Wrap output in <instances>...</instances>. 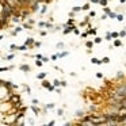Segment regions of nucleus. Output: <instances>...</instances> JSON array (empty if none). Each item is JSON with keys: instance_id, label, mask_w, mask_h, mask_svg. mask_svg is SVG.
I'll use <instances>...</instances> for the list:
<instances>
[{"instance_id": "nucleus-1", "label": "nucleus", "mask_w": 126, "mask_h": 126, "mask_svg": "<svg viewBox=\"0 0 126 126\" xmlns=\"http://www.w3.org/2000/svg\"><path fill=\"white\" fill-rule=\"evenodd\" d=\"M89 22H91V18H89L88 15H85V16L83 18V21L80 22V23H79V26H80V27H82L83 30H85V27L88 26V23H89Z\"/></svg>"}, {"instance_id": "nucleus-2", "label": "nucleus", "mask_w": 126, "mask_h": 126, "mask_svg": "<svg viewBox=\"0 0 126 126\" xmlns=\"http://www.w3.org/2000/svg\"><path fill=\"white\" fill-rule=\"evenodd\" d=\"M76 27V24H72V26H65L64 29H62V34L64 35H68V34H72V31H73V29Z\"/></svg>"}, {"instance_id": "nucleus-3", "label": "nucleus", "mask_w": 126, "mask_h": 126, "mask_svg": "<svg viewBox=\"0 0 126 126\" xmlns=\"http://www.w3.org/2000/svg\"><path fill=\"white\" fill-rule=\"evenodd\" d=\"M112 46L114 48H122L123 42L121 41V38H115V39H112Z\"/></svg>"}, {"instance_id": "nucleus-4", "label": "nucleus", "mask_w": 126, "mask_h": 126, "mask_svg": "<svg viewBox=\"0 0 126 126\" xmlns=\"http://www.w3.org/2000/svg\"><path fill=\"white\" fill-rule=\"evenodd\" d=\"M34 38H31V37H29V38H26V41H24V45L26 46H29V49H33V45H34Z\"/></svg>"}, {"instance_id": "nucleus-5", "label": "nucleus", "mask_w": 126, "mask_h": 126, "mask_svg": "<svg viewBox=\"0 0 126 126\" xmlns=\"http://www.w3.org/2000/svg\"><path fill=\"white\" fill-rule=\"evenodd\" d=\"M85 114H87V111H85V110H83V109H80V110H76L75 117H76V118H83Z\"/></svg>"}, {"instance_id": "nucleus-6", "label": "nucleus", "mask_w": 126, "mask_h": 126, "mask_svg": "<svg viewBox=\"0 0 126 126\" xmlns=\"http://www.w3.org/2000/svg\"><path fill=\"white\" fill-rule=\"evenodd\" d=\"M19 69H21L22 72H30L31 67L29 64H21V65H19Z\"/></svg>"}, {"instance_id": "nucleus-7", "label": "nucleus", "mask_w": 126, "mask_h": 126, "mask_svg": "<svg viewBox=\"0 0 126 126\" xmlns=\"http://www.w3.org/2000/svg\"><path fill=\"white\" fill-rule=\"evenodd\" d=\"M68 56H69V52H68V50L57 52V57H58V58H64V57H68Z\"/></svg>"}, {"instance_id": "nucleus-8", "label": "nucleus", "mask_w": 126, "mask_h": 126, "mask_svg": "<svg viewBox=\"0 0 126 126\" xmlns=\"http://www.w3.org/2000/svg\"><path fill=\"white\" fill-rule=\"evenodd\" d=\"M87 33H88V35H94V37H95V35H98V29L88 27V29H87Z\"/></svg>"}, {"instance_id": "nucleus-9", "label": "nucleus", "mask_w": 126, "mask_h": 126, "mask_svg": "<svg viewBox=\"0 0 126 126\" xmlns=\"http://www.w3.org/2000/svg\"><path fill=\"white\" fill-rule=\"evenodd\" d=\"M10 21L12 22V23H18V24H19V23L22 22V21H21V16H19V15H12Z\"/></svg>"}, {"instance_id": "nucleus-10", "label": "nucleus", "mask_w": 126, "mask_h": 126, "mask_svg": "<svg viewBox=\"0 0 126 126\" xmlns=\"http://www.w3.org/2000/svg\"><path fill=\"white\" fill-rule=\"evenodd\" d=\"M30 109H31V111L34 112L35 115H39V114H41V110L38 109V104H33V106L30 107Z\"/></svg>"}, {"instance_id": "nucleus-11", "label": "nucleus", "mask_w": 126, "mask_h": 126, "mask_svg": "<svg viewBox=\"0 0 126 126\" xmlns=\"http://www.w3.org/2000/svg\"><path fill=\"white\" fill-rule=\"evenodd\" d=\"M39 12H41V15H45L46 12H48V4H41V8H39Z\"/></svg>"}, {"instance_id": "nucleus-12", "label": "nucleus", "mask_w": 126, "mask_h": 126, "mask_svg": "<svg viewBox=\"0 0 126 126\" xmlns=\"http://www.w3.org/2000/svg\"><path fill=\"white\" fill-rule=\"evenodd\" d=\"M92 41H94V44H95V45H99V44H102V42H103V38L99 37V35H95Z\"/></svg>"}, {"instance_id": "nucleus-13", "label": "nucleus", "mask_w": 126, "mask_h": 126, "mask_svg": "<svg viewBox=\"0 0 126 126\" xmlns=\"http://www.w3.org/2000/svg\"><path fill=\"white\" fill-rule=\"evenodd\" d=\"M91 64H94V65H102V61H100V58H98V57H92L91 58Z\"/></svg>"}, {"instance_id": "nucleus-14", "label": "nucleus", "mask_w": 126, "mask_h": 126, "mask_svg": "<svg viewBox=\"0 0 126 126\" xmlns=\"http://www.w3.org/2000/svg\"><path fill=\"white\" fill-rule=\"evenodd\" d=\"M22 31H23V27H22V26H16V27H15V30L12 31L11 34H12V35H16V34H19V33H22Z\"/></svg>"}, {"instance_id": "nucleus-15", "label": "nucleus", "mask_w": 126, "mask_h": 126, "mask_svg": "<svg viewBox=\"0 0 126 126\" xmlns=\"http://www.w3.org/2000/svg\"><path fill=\"white\" fill-rule=\"evenodd\" d=\"M94 45H95V44H94V41H92V39H89V41H85L84 46L87 49H92V48H94Z\"/></svg>"}, {"instance_id": "nucleus-16", "label": "nucleus", "mask_w": 126, "mask_h": 126, "mask_svg": "<svg viewBox=\"0 0 126 126\" xmlns=\"http://www.w3.org/2000/svg\"><path fill=\"white\" fill-rule=\"evenodd\" d=\"M104 41H107V42H110V41H112V38H111V31H106V34H104V38H103Z\"/></svg>"}, {"instance_id": "nucleus-17", "label": "nucleus", "mask_w": 126, "mask_h": 126, "mask_svg": "<svg viewBox=\"0 0 126 126\" xmlns=\"http://www.w3.org/2000/svg\"><path fill=\"white\" fill-rule=\"evenodd\" d=\"M89 10H91V3L89 1L88 3H84L82 6V11H89Z\"/></svg>"}, {"instance_id": "nucleus-18", "label": "nucleus", "mask_w": 126, "mask_h": 126, "mask_svg": "<svg viewBox=\"0 0 126 126\" xmlns=\"http://www.w3.org/2000/svg\"><path fill=\"white\" fill-rule=\"evenodd\" d=\"M46 76H48L46 72H39V73L37 75V79L38 80H44V79H46Z\"/></svg>"}, {"instance_id": "nucleus-19", "label": "nucleus", "mask_w": 126, "mask_h": 126, "mask_svg": "<svg viewBox=\"0 0 126 126\" xmlns=\"http://www.w3.org/2000/svg\"><path fill=\"white\" fill-rule=\"evenodd\" d=\"M15 67L14 65H10V67H0V72H7V71H11V69H14Z\"/></svg>"}, {"instance_id": "nucleus-20", "label": "nucleus", "mask_w": 126, "mask_h": 126, "mask_svg": "<svg viewBox=\"0 0 126 126\" xmlns=\"http://www.w3.org/2000/svg\"><path fill=\"white\" fill-rule=\"evenodd\" d=\"M22 27L26 29V30H33V24H29L27 22L23 21V23H22Z\"/></svg>"}, {"instance_id": "nucleus-21", "label": "nucleus", "mask_w": 126, "mask_h": 126, "mask_svg": "<svg viewBox=\"0 0 126 126\" xmlns=\"http://www.w3.org/2000/svg\"><path fill=\"white\" fill-rule=\"evenodd\" d=\"M123 77H125V73H123V72H121V71H119L118 73H117V75H115V77H114V79H115V80H122Z\"/></svg>"}, {"instance_id": "nucleus-22", "label": "nucleus", "mask_w": 126, "mask_h": 126, "mask_svg": "<svg viewBox=\"0 0 126 126\" xmlns=\"http://www.w3.org/2000/svg\"><path fill=\"white\" fill-rule=\"evenodd\" d=\"M50 84H52V83L49 82V80H46V79H44V80H42V83H41V85L44 87V88H48Z\"/></svg>"}, {"instance_id": "nucleus-23", "label": "nucleus", "mask_w": 126, "mask_h": 126, "mask_svg": "<svg viewBox=\"0 0 126 126\" xmlns=\"http://www.w3.org/2000/svg\"><path fill=\"white\" fill-rule=\"evenodd\" d=\"M100 61H102V64L107 65V64H110V57H109V56H104V57L100 58Z\"/></svg>"}, {"instance_id": "nucleus-24", "label": "nucleus", "mask_w": 126, "mask_h": 126, "mask_svg": "<svg viewBox=\"0 0 126 126\" xmlns=\"http://www.w3.org/2000/svg\"><path fill=\"white\" fill-rule=\"evenodd\" d=\"M123 19H125V16H123V14H122V12H118V14H117V18H115V21H118V22H123Z\"/></svg>"}, {"instance_id": "nucleus-25", "label": "nucleus", "mask_w": 126, "mask_h": 126, "mask_svg": "<svg viewBox=\"0 0 126 126\" xmlns=\"http://www.w3.org/2000/svg\"><path fill=\"white\" fill-rule=\"evenodd\" d=\"M67 26H72V24H76V21H75V18H69L68 21H67Z\"/></svg>"}, {"instance_id": "nucleus-26", "label": "nucleus", "mask_w": 126, "mask_h": 126, "mask_svg": "<svg viewBox=\"0 0 126 126\" xmlns=\"http://www.w3.org/2000/svg\"><path fill=\"white\" fill-rule=\"evenodd\" d=\"M16 50L26 52V50H29V46H26V45H21V46H16Z\"/></svg>"}, {"instance_id": "nucleus-27", "label": "nucleus", "mask_w": 126, "mask_h": 126, "mask_svg": "<svg viewBox=\"0 0 126 126\" xmlns=\"http://www.w3.org/2000/svg\"><path fill=\"white\" fill-rule=\"evenodd\" d=\"M118 35H119V38H121V39H122V38H125V37H126V29H123V30L118 31Z\"/></svg>"}, {"instance_id": "nucleus-28", "label": "nucleus", "mask_w": 126, "mask_h": 126, "mask_svg": "<svg viewBox=\"0 0 126 126\" xmlns=\"http://www.w3.org/2000/svg\"><path fill=\"white\" fill-rule=\"evenodd\" d=\"M99 6H100V7H106V6H109V0H99Z\"/></svg>"}, {"instance_id": "nucleus-29", "label": "nucleus", "mask_w": 126, "mask_h": 126, "mask_svg": "<svg viewBox=\"0 0 126 126\" xmlns=\"http://www.w3.org/2000/svg\"><path fill=\"white\" fill-rule=\"evenodd\" d=\"M56 48H57L58 50H62V49L65 48V44H64V42H57V45H56Z\"/></svg>"}, {"instance_id": "nucleus-30", "label": "nucleus", "mask_w": 126, "mask_h": 126, "mask_svg": "<svg viewBox=\"0 0 126 126\" xmlns=\"http://www.w3.org/2000/svg\"><path fill=\"white\" fill-rule=\"evenodd\" d=\"M54 107H56L54 103H48V104H45V109L46 110H53Z\"/></svg>"}, {"instance_id": "nucleus-31", "label": "nucleus", "mask_w": 126, "mask_h": 126, "mask_svg": "<svg viewBox=\"0 0 126 126\" xmlns=\"http://www.w3.org/2000/svg\"><path fill=\"white\" fill-rule=\"evenodd\" d=\"M102 10H103V12H104V14H107V15H109L110 14V12H111V8H110L109 7V6H106V7H102Z\"/></svg>"}, {"instance_id": "nucleus-32", "label": "nucleus", "mask_w": 126, "mask_h": 126, "mask_svg": "<svg viewBox=\"0 0 126 126\" xmlns=\"http://www.w3.org/2000/svg\"><path fill=\"white\" fill-rule=\"evenodd\" d=\"M88 16L91 18V19H92V18H96V11H95V10H89Z\"/></svg>"}, {"instance_id": "nucleus-33", "label": "nucleus", "mask_w": 126, "mask_h": 126, "mask_svg": "<svg viewBox=\"0 0 126 126\" xmlns=\"http://www.w3.org/2000/svg\"><path fill=\"white\" fill-rule=\"evenodd\" d=\"M72 11H73V12H76V14H77V12H80V11H82V6H75V7H72Z\"/></svg>"}, {"instance_id": "nucleus-34", "label": "nucleus", "mask_w": 126, "mask_h": 126, "mask_svg": "<svg viewBox=\"0 0 126 126\" xmlns=\"http://www.w3.org/2000/svg\"><path fill=\"white\" fill-rule=\"evenodd\" d=\"M115 18H117V12L115 11H111L109 14V19H114V21H115Z\"/></svg>"}, {"instance_id": "nucleus-35", "label": "nucleus", "mask_w": 126, "mask_h": 126, "mask_svg": "<svg viewBox=\"0 0 126 126\" xmlns=\"http://www.w3.org/2000/svg\"><path fill=\"white\" fill-rule=\"evenodd\" d=\"M98 111V109H96V106L94 104V106H89L88 107V112H96Z\"/></svg>"}, {"instance_id": "nucleus-36", "label": "nucleus", "mask_w": 126, "mask_h": 126, "mask_svg": "<svg viewBox=\"0 0 126 126\" xmlns=\"http://www.w3.org/2000/svg\"><path fill=\"white\" fill-rule=\"evenodd\" d=\"M72 33H73V34H75V35H80V33H82V30H80V29H79L77 26H76V27L73 29V31H72Z\"/></svg>"}, {"instance_id": "nucleus-37", "label": "nucleus", "mask_w": 126, "mask_h": 126, "mask_svg": "<svg viewBox=\"0 0 126 126\" xmlns=\"http://www.w3.org/2000/svg\"><path fill=\"white\" fill-rule=\"evenodd\" d=\"M80 37H82V38H84V39H85V38H88L89 35H88V33H87V30L82 31V33H80Z\"/></svg>"}, {"instance_id": "nucleus-38", "label": "nucleus", "mask_w": 126, "mask_h": 126, "mask_svg": "<svg viewBox=\"0 0 126 126\" xmlns=\"http://www.w3.org/2000/svg\"><path fill=\"white\" fill-rule=\"evenodd\" d=\"M35 65H37V67H42V65H44V61L39 60V58H35Z\"/></svg>"}, {"instance_id": "nucleus-39", "label": "nucleus", "mask_w": 126, "mask_h": 126, "mask_svg": "<svg viewBox=\"0 0 126 126\" xmlns=\"http://www.w3.org/2000/svg\"><path fill=\"white\" fill-rule=\"evenodd\" d=\"M41 46H42V42H41V41H34L33 48H41Z\"/></svg>"}, {"instance_id": "nucleus-40", "label": "nucleus", "mask_w": 126, "mask_h": 126, "mask_svg": "<svg viewBox=\"0 0 126 126\" xmlns=\"http://www.w3.org/2000/svg\"><path fill=\"white\" fill-rule=\"evenodd\" d=\"M111 38H112V39H115V38H119L118 31H111Z\"/></svg>"}, {"instance_id": "nucleus-41", "label": "nucleus", "mask_w": 126, "mask_h": 126, "mask_svg": "<svg viewBox=\"0 0 126 126\" xmlns=\"http://www.w3.org/2000/svg\"><path fill=\"white\" fill-rule=\"evenodd\" d=\"M52 84L54 85V87H60V80H58V79H54V80L52 82Z\"/></svg>"}, {"instance_id": "nucleus-42", "label": "nucleus", "mask_w": 126, "mask_h": 126, "mask_svg": "<svg viewBox=\"0 0 126 126\" xmlns=\"http://www.w3.org/2000/svg\"><path fill=\"white\" fill-rule=\"evenodd\" d=\"M107 19H109V15L103 12V14H102V16H100V21H107Z\"/></svg>"}, {"instance_id": "nucleus-43", "label": "nucleus", "mask_w": 126, "mask_h": 126, "mask_svg": "<svg viewBox=\"0 0 126 126\" xmlns=\"http://www.w3.org/2000/svg\"><path fill=\"white\" fill-rule=\"evenodd\" d=\"M54 88H56L54 85H53V84H50V85H49V87H48L46 89H48L49 92H54Z\"/></svg>"}, {"instance_id": "nucleus-44", "label": "nucleus", "mask_w": 126, "mask_h": 126, "mask_svg": "<svg viewBox=\"0 0 126 126\" xmlns=\"http://www.w3.org/2000/svg\"><path fill=\"white\" fill-rule=\"evenodd\" d=\"M57 115L58 117H62V115H64V109H58L57 110Z\"/></svg>"}, {"instance_id": "nucleus-45", "label": "nucleus", "mask_w": 126, "mask_h": 126, "mask_svg": "<svg viewBox=\"0 0 126 126\" xmlns=\"http://www.w3.org/2000/svg\"><path fill=\"white\" fill-rule=\"evenodd\" d=\"M96 77H98V79H103V77H104V75H103V73H102V72H96Z\"/></svg>"}, {"instance_id": "nucleus-46", "label": "nucleus", "mask_w": 126, "mask_h": 126, "mask_svg": "<svg viewBox=\"0 0 126 126\" xmlns=\"http://www.w3.org/2000/svg\"><path fill=\"white\" fill-rule=\"evenodd\" d=\"M67 85H68V83L65 80H60V87H67Z\"/></svg>"}, {"instance_id": "nucleus-47", "label": "nucleus", "mask_w": 126, "mask_h": 126, "mask_svg": "<svg viewBox=\"0 0 126 126\" xmlns=\"http://www.w3.org/2000/svg\"><path fill=\"white\" fill-rule=\"evenodd\" d=\"M23 88L26 89V92H27L29 95H30V94H31V88H30V87H29V85H23Z\"/></svg>"}, {"instance_id": "nucleus-48", "label": "nucleus", "mask_w": 126, "mask_h": 126, "mask_svg": "<svg viewBox=\"0 0 126 126\" xmlns=\"http://www.w3.org/2000/svg\"><path fill=\"white\" fill-rule=\"evenodd\" d=\"M39 35H41V37H46V35H48V31L41 30V31H39Z\"/></svg>"}, {"instance_id": "nucleus-49", "label": "nucleus", "mask_w": 126, "mask_h": 126, "mask_svg": "<svg viewBox=\"0 0 126 126\" xmlns=\"http://www.w3.org/2000/svg\"><path fill=\"white\" fill-rule=\"evenodd\" d=\"M16 46H18V45H15V44H11V45H10V49H11V52L16 50Z\"/></svg>"}, {"instance_id": "nucleus-50", "label": "nucleus", "mask_w": 126, "mask_h": 126, "mask_svg": "<svg viewBox=\"0 0 126 126\" xmlns=\"http://www.w3.org/2000/svg\"><path fill=\"white\" fill-rule=\"evenodd\" d=\"M14 57H15V54H8V56H6V60H14Z\"/></svg>"}, {"instance_id": "nucleus-51", "label": "nucleus", "mask_w": 126, "mask_h": 126, "mask_svg": "<svg viewBox=\"0 0 126 126\" xmlns=\"http://www.w3.org/2000/svg\"><path fill=\"white\" fill-rule=\"evenodd\" d=\"M27 23H29V24H34L35 21L33 19V18H27Z\"/></svg>"}, {"instance_id": "nucleus-52", "label": "nucleus", "mask_w": 126, "mask_h": 126, "mask_svg": "<svg viewBox=\"0 0 126 126\" xmlns=\"http://www.w3.org/2000/svg\"><path fill=\"white\" fill-rule=\"evenodd\" d=\"M50 60H52V61H56V60H58V57H57V53H56V54H52Z\"/></svg>"}, {"instance_id": "nucleus-53", "label": "nucleus", "mask_w": 126, "mask_h": 126, "mask_svg": "<svg viewBox=\"0 0 126 126\" xmlns=\"http://www.w3.org/2000/svg\"><path fill=\"white\" fill-rule=\"evenodd\" d=\"M42 61H44V64H45V62H49V61H50V58L46 57V56H44V57H42Z\"/></svg>"}, {"instance_id": "nucleus-54", "label": "nucleus", "mask_w": 126, "mask_h": 126, "mask_svg": "<svg viewBox=\"0 0 126 126\" xmlns=\"http://www.w3.org/2000/svg\"><path fill=\"white\" fill-rule=\"evenodd\" d=\"M45 23L46 22H38V27H45Z\"/></svg>"}, {"instance_id": "nucleus-55", "label": "nucleus", "mask_w": 126, "mask_h": 126, "mask_svg": "<svg viewBox=\"0 0 126 126\" xmlns=\"http://www.w3.org/2000/svg\"><path fill=\"white\" fill-rule=\"evenodd\" d=\"M42 57H44V56H42L41 53H38V54H35V56H34V58H39V60H42Z\"/></svg>"}, {"instance_id": "nucleus-56", "label": "nucleus", "mask_w": 126, "mask_h": 126, "mask_svg": "<svg viewBox=\"0 0 126 126\" xmlns=\"http://www.w3.org/2000/svg\"><path fill=\"white\" fill-rule=\"evenodd\" d=\"M31 103H33V104H38V103H39V100H38V99H33V100H31Z\"/></svg>"}, {"instance_id": "nucleus-57", "label": "nucleus", "mask_w": 126, "mask_h": 126, "mask_svg": "<svg viewBox=\"0 0 126 126\" xmlns=\"http://www.w3.org/2000/svg\"><path fill=\"white\" fill-rule=\"evenodd\" d=\"M91 4H99V0H89Z\"/></svg>"}, {"instance_id": "nucleus-58", "label": "nucleus", "mask_w": 126, "mask_h": 126, "mask_svg": "<svg viewBox=\"0 0 126 126\" xmlns=\"http://www.w3.org/2000/svg\"><path fill=\"white\" fill-rule=\"evenodd\" d=\"M75 15H76V12H73V11L69 12V18H75Z\"/></svg>"}, {"instance_id": "nucleus-59", "label": "nucleus", "mask_w": 126, "mask_h": 126, "mask_svg": "<svg viewBox=\"0 0 126 126\" xmlns=\"http://www.w3.org/2000/svg\"><path fill=\"white\" fill-rule=\"evenodd\" d=\"M54 123H56V121H50V122L48 123V126H53V125H54Z\"/></svg>"}, {"instance_id": "nucleus-60", "label": "nucleus", "mask_w": 126, "mask_h": 126, "mask_svg": "<svg viewBox=\"0 0 126 126\" xmlns=\"http://www.w3.org/2000/svg\"><path fill=\"white\" fill-rule=\"evenodd\" d=\"M29 123H30V125H33V123H34V119L30 118V119H29Z\"/></svg>"}, {"instance_id": "nucleus-61", "label": "nucleus", "mask_w": 126, "mask_h": 126, "mask_svg": "<svg viewBox=\"0 0 126 126\" xmlns=\"http://www.w3.org/2000/svg\"><path fill=\"white\" fill-rule=\"evenodd\" d=\"M119 3H121V4H125V3H126V0H119Z\"/></svg>"}, {"instance_id": "nucleus-62", "label": "nucleus", "mask_w": 126, "mask_h": 126, "mask_svg": "<svg viewBox=\"0 0 126 126\" xmlns=\"http://www.w3.org/2000/svg\"><path fill=\"white\" fill-rule=\"evenodd\" d=\"M3 38H4V35H0V41H3Z\"/></svg>"}, {"instance_id": "nucleus-63", "label": "nucleus", "mask_w": 126, "mask_h": 126, "mask_svg": "<svg viewBox=\"0 0 126 126\" xmlns=\"http://www.w3.org/2000/svg\"><path fill=\"white\" fill-rule=\"evenodd\" d=\"M110 1H112V0H109V3H110Z\"/></svg>"}, {"instance_id": "nucleus-64", "label": "nucleus", "mask_w": 126, "mask_h": 126, "mask_svg": "<svg viewBox=\"0 0 126 126\" xmlns=\"http://www.w3.org/2000/svg\"><path fill=\"white\" fill-rule=\"evenodd\" d=\"M76 1H80V0H76Z\"/></svg>"}]
</instances>
